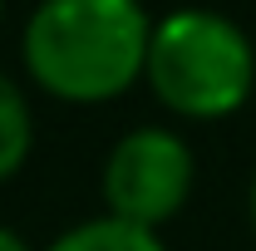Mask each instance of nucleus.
I'll use <instances>...</instances> for the list:
<instances>
[{"instance_id": "1", "label": "nucleus", "mask_w": 256, "mask_h": 251, "mask_svg": "<svg viewBox=\"0 0 256 251\" xmlns=\"http://www.w3.org/2000/svg\"><path fill=\"white\" fill-rule=\"evenodd\" d=\"M153 20L143 0H40L25 25V69L64 104L118 98L148 64Z\"/></svg>"}, {"instance_id": "2", "label": "nucleus", "mask_w": 256, "mask_h": 251, "mask_svg": "<svg viewBox=\"0 0 256 251\" xmlns=\"http://www.w3.org/2000/svg\"><path fill=\"white\" fill-rule=\"evenodd\" d=\"M148 89L182 118H226L256 84V50L217 10H172L148 40Z\"/></svg>"}, {"instance_id": "3", "label": "nucleus", "mask_w": 256, "mask_h": 251, "mask_svg": "<svg viewBox=\"0 0 256 251\" xmlns=\"http://www.w3.org/2000/svg\"><path fill=\"white\" fill-rule=\"evenodd\" d=\"M192 148L172 128H133L114 143L104 162V202L108 217L158 232L168 217L182 212L192 192Z\"/></svg>"}, {"instance_id": "4", "label": "nucleus", "mask_w": 256, "mask_h": 251, "mask_svg": "<svg viewBox=\"0 0 256 251\" xmlns=\"http://www.w3.org/2000/svg\"><path fill=\"white\" fill-rule=\"evenodd\" d=\"M50 251H168V246L148 226H133V222H118V217H94V222L69 226L64 236H54Z\"/></svg>"}, {"instance_id": "5", "label": "nucleus", "mask_w": 256, "mask_h": 251, "mask_svg": "<svg viewBox=\"0 0 256 251\" xmlns=\"http://www.w3.org/2000/svg\"><path fill=\"white\" fill-rule=\"evenodd\" d=\"M34 148V118H30V104L20 94V84L0 69V182H10L25 158Z\"/></svg>"}, {"instance_id": "6", "label": "nucleus", "mask_w": 256, "mask_h": 251, "mask_svg": "<svg viewBox=\"0 0 256 251\" xmlns=\"http://www.w3.org/2000/svg\"><path fill=\"white\" fill-rule=\"evenodd\" d=\"M0 251H30V246H25V236H15L10 226H0Z\"/></svg>"}, {"instance_id": "7", "label": "nucleus", "mask_w": 256, "mask_h": 251, "mask_svg": "<svg viewBox=\"0 0 256 251\" xmlns=\"http://www.w3.org/2000/svg\"><path fill=\"white\" fill-rule=\"evenodd\" d=\"M252 226H256V178H252Z\"/></svg>"}, {"instance_id": "8", "label": "nucleus", "mask_w": 256, "mask_h": 251, "mask_svg": "<svg viewBox=\"0 0 256 251\" xmlns=\"http://www.w3.org/2000/svg\"><path fill=\"white\" fill-rule=\"evenodd\" d=\"M0 15H5V0H0Z\"/></svg>"}]
</instances>
